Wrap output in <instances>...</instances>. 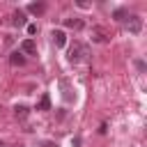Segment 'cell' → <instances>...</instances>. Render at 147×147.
I'll list each match as a JSON object with an SVG mask.
<instances>
[{
  "label": "cell",
  "mask_w": 147,
  "mask_h": 147,
  "mask_svg": "<svg viewBox=\"0 0 147 147\" xmlns=\"http://www.w3.org/2000/svg\"><path fill=\"white\" fill-rule=\"evenodd\" d=\"M51 37H53V44H55L57 48H62V46L67 44V34H64L62 30H53V32H51Z\"/></svg>",
  "instance_id": "cell-4"
},
{
  "label": "cell",
  "mask_w": 147,
  "mask_h": 147,
  "mask_svg": "<svg viewBox=\"0 0 147 147\" xmlns=\"http://www.w3.org/2000/svg\"><path fill=\"white\" fill-rule=\"evenodd\" d=\"M0 147H2V142H0Z\"/></svg>",
  "instance_id": "cell-15"
},
{
  "label": "cell",
  "mask_w": 147,
  "mask_h": 147,
  "mask_svg": "<svg viewBox=\"0 0 147 147\" xmlns=\"http://www.w3.org/2000/svg\"><path fill=\"white\" fill-rule=\"evenodd\" d=\"M44 147H57V145H53V142H46V145H44Z\"/></svg>",
  "instance_id": "cell-14"
},
{
  "label": "cell",
  "mask_w": 147,
  "mask_h": 147,
  "mask_svg": "<svg viewBox=\"0 0 147 147\" xmlns=\"http://www.w3.org/2000/svg\"><path fill=\"white\" fill-rule=\"evenodd\" d=\"M60 85H62V90H64V92H62L64 101H74V99H76V94H71V87H69V83H67V80H62Z\"/></svg>",
  "instance_id": "cell-8"
},
{
  "label": "cell",
  "mask_w": 147,
  "mask_h": 147,
  "mask_svg": "<svg viewBox=\"0 0 147 147\" xmlns=\"http://www.w3.org/2000/svg\"><path fill=\"white\" fill-rule=\"evenodd\" d=\"M28 9H30V11H32V14H41V11H44V9H46V7H44V5H41V2H32V5H30V7H28Z\"/></svg>",
  "instance_id": "cell-12"
},
{
  "label": "cell",
  "mask_w": 147,
  "mask_h": 147,
  "mask_svg": "<svg viewBox=\"0 0 147 147\" xmlns=\"http://www.w3.org/2000/svg\"><path fill=\"white\" fill-rule=\"evenodd\" d=\"M92 39L99 41V44H106L108 41V32L103 28H92Z\"/></svg>",
  "instance_id": "cell-3"
},
{
  "label": "cell",
  "mask_w": 147,
  "mask_h": 147,
  "mask_svg": "<svg viewBox=\"0 0 147 147\" xmlns=\"http://www.w3.org/2000/svg\"><path fill=\"white\" fill-rule=\"evenodd\" d=\"M64 25L71 28V30H80V28H83V18H78V16H74V18H64Z\"/></svg>",
  "instance_id": "cell-6"
},
{
  "label": "cell",
  "mask_w": 147,
  "mask_h": 147,
  "mask_svg": "<svg viewBox=\"0 0 147 147\" xmlns=\"http://www.w3.org/2000/svg\"><path fill=\"white\" fill-rule=\"evenodd\" d=\"M18 147H23V145H18Z\"/></svg>",
  "instance_id": "cell-16"
},
{
  "label": "cell",
  "mask_w": 147,
  "mask_h": 147,
  "mask_svg": "<svg viewBox=\"0 0 147 147\" xmlns=\"http://www.w3.org/2000/svg\"><path fill=\"white\" fill-rule=\"evenodd\" d=\"M126 28H129L131 34H140V30H142V18H140V16H129V18H126Z\"/></svg>",
  "instance_id": "cell-2"
},
{
  "label": "cell",
  "mask_w": 147,
  "mask_h": 147,
  "mask_svg": "<svg viewBox=\"0 0 147 147\" xmlns=\"http://www.w3.org/2000/svg\"><path fill=\"white\" fill-rule=\"evenodd\" d=\"M48 108H51V96L44 94V96L39 99V103H37V110H48Z\"/></svg>",
  "instance_id": "cell-10"
},
{
  "label": "cell",
  "mask_w": 147,
  "mask_h": 147,
  "mask_svg": "<svg viewBox=\"0 0 147 147\" xmlns=\"http://www.w3.org/2000/svg\"><path fill=\"white\" fill-rule=\"evenodd\" d=\"M14 115H16L18 119H25V117H28V108H25V106H16V108H14Z\"/></svg>",
  "instance_id": "cell-11"
},
{
  "label": "cell",
  "mask_w": 147,
  "mask_h": 147,
  "mask_svg": "<svg viewBox=\"0 0 147 147\" xmlns=\"http://www.w3.org/2000/svg\"><path fill=\"white\" fill-rule=\"evenodd\" d=\"M11 23L16 25V28H21V25H25V14L18 9V11H14V16H11Z\"/></svg>",
  "instance_id": "cell-7"
},
{
  "label": "cell",
  "mask_w": 147,
  "mask_h": 147,
  "mask_svg": "<svg viewBox=\"0 0 147 147\" xmlns=\"http://www.w3.org/2000/svg\"><path fill=\"white\" fill-rule=\"evenodd\" d=\"M87 55H90V48H87L85 44H80V41H74V44H71V48H69V55H67V57H69V62H74V64H76V62L85 60Z\"/></svg>",
  "instance_id": "cell-1"
},
{
  "label": "cell",
  "mask_w": 147,
  "mask_h": 147,
  "mask_svg": "<svg viewBox=\"0 0 147 147\" xmlns=\"http://www.w3.org/2000/svg\"><path fill=\"white\" fill-rule=\"evenodd\" d=\"M21 51L28 53V55H34V53H37V44H34V39H23V41H21Z\"/></svg>",
  "instance_id": "cell-5"
},
{
  "label": "cell",
  "mask_w": 147,
  "mask_h": 147,
  "mask_svg": "<svg viewBox=\"0 0 147 147\" xmlns=\"http://www.w3.org/2000/svg\"><path fill=\"white\" fill-rule=\"evenodd\" d=\"M9 62H11L14 67H23V64H25V57H23L21 53H11V57H9Z\"/></svg>",
  "instance_id": "cell-9"
},
{
  "label": "cell",
  "mask_w": 147,
  "mask_h": 147,
  "mask_svg": "<svg viewBox=\"0 0 147 147\" xmlns=\"http://www.w3.org/2000/svg\"><path fill=\"white\" fill-rule=\"evenodd\" d=\"M28 34H37V25H34V23L28 25Z\"/></svg>",
  "instance_id": "cell-13"
}]
</instances>
